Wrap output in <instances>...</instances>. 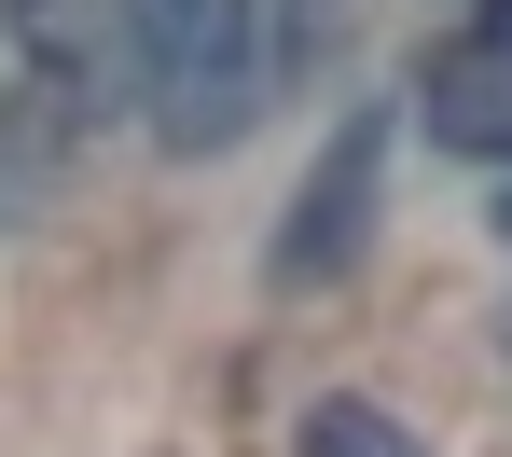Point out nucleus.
<instances>
[{
  "instance_id": "39448f33",
  "label": "nucleus",
  "mask_w": 512,
  "mask_h": 457,
  "mask_svg": "<svg viewBox=\"0 0 512 457\" xmlns=\"http://www.w3.org/2000/svg\"><path fill=\"white\" fill-rule=\"evenodd\" d=\"M499 236H512V208H499ZM499 347H512V333H499Z\"/></svg>"
},
{
  "instance_id": "20e7f679",
  "label": "nucleus",
  "mask_w": 512,
  "mask_h": 457,
  "mask_svg": "<svg viewBox=\"0 0 512 457\" xmlns=\"http://www.w3.org/2000/svg\"><path fill=\"white\" fill-rule=\"evenodd\" d=\"M471 56H499V70H512V0H485V28H471Z\"/></svg>"
},
{
  "instance_id": "f03ea898",
  "label": "nucleus",
  "mask_w": 512,
  "mask_h": 457,
  "mask_svg": "<svg viewBox=\"0 0 512 457\" xmlns=\"http://www.w3.org/2000/svg\"><path fill=\"white\" fill-rule=\"evenodd\" d=\"M374 167H388V111H346L333 139H319V167L291 181L277 250H263V277H277V291H319V277L360 264V236H374Z\"/></svg>"
},
{
  "instance_id": "7ed1b4c3",
  "label": "nucleus",
  "mask_w": 512,
  "mask_h": 457,
  "mask_svg": "<svg viewBox=\"0 0 512 457\" xmlns=\"http://www.w3.org/2000/svg\"><path fill=\"white\" fill-rule=\"evenodd\" d=\"M291 457H429L388 402H360V388H319L305 416H291Z\"/></svg>"
},
{
  "instance_id": "f257e3e1",
  "label": "nucleus",
  "mask_w": 512,
  "mask_h": 457,
  "mask_svg": "<svg viewBox=\"0 0 512 457\" xmlns=\"http://www.w3.org/2000/svg\"><path fill=\"white\" fill-rule=\"evenodd\" d=\"M125 42L167 153H222L263 111V0H125Z\"/></svg>"
},
{
  "instance_id": "423d86ee",
  "label": "nucleus",
  "mask_w": 512,
  "mask_h": 457,
  "mask_svg": "<svg viewBox=\"0 0 512 457\" xmlns=\"http://www.w3.org/2000/svg\"><path fill=\"white\" fill-rule=\"evenodd\" d=\"M305 14H319V0H305Z\"/></svg>"
}]
</instances>
